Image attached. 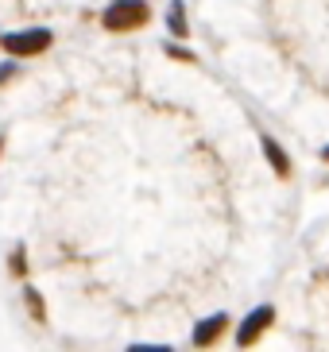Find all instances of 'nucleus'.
<instances>
[{
  "label": "nucleus",
  "mask_w": 329,
  "mask_h": 352,
  "mask_svg": "<svg viewBox=\"0 0 329 352\" xmlns=\"http://www.w3.org/2000/svg\"><path fill=\"white\" fill-rule=\"evenodd\" d=\"M147 20H151L147 0H113V4L101 12L105 32H140Z\"/></svg>",
  "instance_id": "1"
},
{
  "label": "nucleus",
  "mask_w": 329,
  "mask_h": 352,
  "mask_svg": "<svg viewBox=\"0 0 329 352\" xmlns=\"http://www.w3.org/2000/svg\"><path fill=\"white\" fill-rule=\"evenodd\" d=\"M0 39H4V35H0Z\"/></svg>",
  "instance_id": "12"
},
{
  "label": "nucleus",
  "mask_w": 329,
  "mask_h": 352,
  "mask_svg": "<svg viewBox=\"0 0 329 352\" xmlns=\"http://www.w3.org/2000/svg\"><path fill=\"white\" fill-rule=\"evenodd\" d=\"M163 51L171 54V58H178V63H198V58H194V54H190V51H186V47H175V43H167Z\"/></svg>",
  "instance_id": "9"
},
{
  "label": "nucleus",
  "mask_w": 329,
  "mask_h": 352,
  "mask_svg": "<svg viewBox=\"0 0 329 352\" xmlns=\"http://www.w3.org/2000/svg\"><path fill=\"white\" fill-rule=\"evenodd\" d=\"M23 256H28L23 248H16V252H12V259H8L12 275H28V259H23Z\"/></svg>",
  "instance_id": "8"
},
{
  "label": "nucleus",
  "mask_w": 329,
  "mask_h": 352,
  "mask_svg": "<svg viewBox=\"0 0 329 352\" xmlns=\"http://www.w3.org/2000/svg\"><path fill=\"white\" fill-rule=\"evenodd\" d=\"M167 28H171V35H175V39H186V32H190V28H186L182 0H175V4H171V12H167Z\"/></svg>",
  "instance_id": "6"
},
{
  "label": "nucleus",
  "mask_w": 329,
  "mask_h": 352,
  "mask_svg": "<svg viewBox=\"0 0 329 352\" xmlns=\"http://www.w3.org/2000/svg\"><path fill=\"white\" fill-rule=\"evenodd\" d=\"M23 298H28V310H31V318H35V321L43 325V321H47V310H43V298H39V290H35V287H28V290H23Z\"/></svg>",
  "instance_id": "7"
},
{
  "label": "nucleus",
  "mask_w": 329,
  "mask_h": 352,
  "mask_svg": "<svg viewBox=\"0 0 329 352\" xmlns=\"http://www.w3.org/2000/svg\"><path fill=\"white\" fill-rule=\"evenodd\" d=\"M259 147H264V155H268V163H271V170H275L279 178H290V155L283 151V144H279L275 135H259Z\"/></svg>",
  "instance_id": "5"
},
{
  "label": "nucleus",
  "mask_w": 329,
  "mask_h": 352,
  "mask_svg": "<svg viewBox=\"0 0 329 352\" xmlns=\"http://www.w3.org/2000/svg\"><path fill=\"white\" fill-rule=\"evenodd\" d=\"M51 43H54V35L47 32V28H28V32L4 35V39H0V47H4L12 58H35V54H43Z\"/></svg>",
  "instance_id": "2"
},
{
  "label": "nucleus",
  "mask_w": 329,
  "mask_h": 352,
  "mask_svg": "<svg viewBox=\"0 0 329 352\" xmlns=\"http://www.w3.org/2000/svg\"><path fill=\"white\" fill-rule=\"evenodd\" d=\"M16 74H20V66H16V58H12V63H0V85H4V82H12Z\"/></svg>",
  "instance_id": "10"
},
{
  "label": "nucleus",
  "mask_w": 329,
  "mask_h": 352,
  "mask_svg": "<svg viewBox=\"0 0 329 352\" xmlns=\"http://www.w3.org/2000/svg\"><path fill=\"white\" fill-rule=\"evenodd\" d=\"M321 163H329V147H321Z\"/></svg>",
  "instance_id": "11"
},
{
  "label": "nucleus",
  "mask_w": 329,
  "mask_h": 352,
  "mask_svg": "<svg viewBox=\"0 0 329 352\" xmlns=\"http://www.w3.org/2000/svg\"><path fill=\"white\" fill-rule=\"evenodd\" d=\"M225 333H229V314H213V318L198 321L194 333H190V341H194L198 349H213V344L221 341Z\"/></svg>",
  "instance_id": "4"
},
{
  "label": "nucleus",
  "mask_w": 329,
  "mask_h": 352,
  "mask_svg": "<svg viewBox=\"0 0 329 352\" xmlns=\"http://www.w3.org/2000/svg\"><path fill=\"white\" fill-rule=\"evenodd\" d=\"M271 321H275V306H268V302H264V306H256V310H252L244 321H240L237 344H240V349H252V344H256L259 337L271 329Z\"/></svg>",
  "instance_id": "3"
}]
</instances>
